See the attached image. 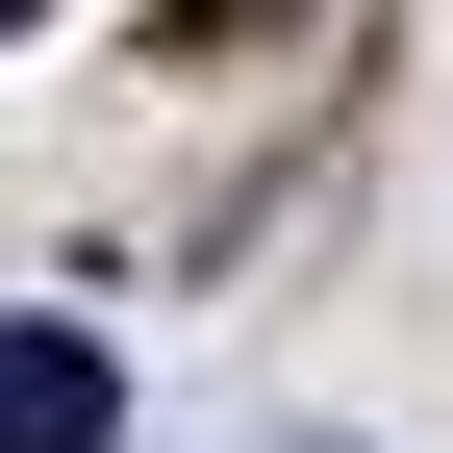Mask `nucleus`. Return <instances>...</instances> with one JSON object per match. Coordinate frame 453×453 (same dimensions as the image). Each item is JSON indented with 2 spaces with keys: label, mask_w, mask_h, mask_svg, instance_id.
I'll return each instance as SVG.
<instances>
[{
  "label": "nucleus",
  "mask_w": 453,
  "mask_h": 453,
  "mask_svg": "<svg viewBox=\"0 0 453 453\" xmlns=\"http://www.w3.org/2000/svg\"><path fill=\"white\" fill-rule=\"evenodd\" d=\"M101 428H127V353H101V327H0V453H101Z\"/></svg>",
  "instance_id": "f257e3e1"
},
{
  "label": "nucleus",
  "mask_w": 453,
  "mask_h": 453,
  "mask_svg": "<svg viewBox=\"0 0 453 453\" xmlns=\"http://www.w3.org/2000/svg\"><path fill=\"white\" fill-rule=\"evenodd\" d=\"M0 26H26V0H0Z\"/></svg>",
  "instance_id": "f03ea898"
}]
</instances>
